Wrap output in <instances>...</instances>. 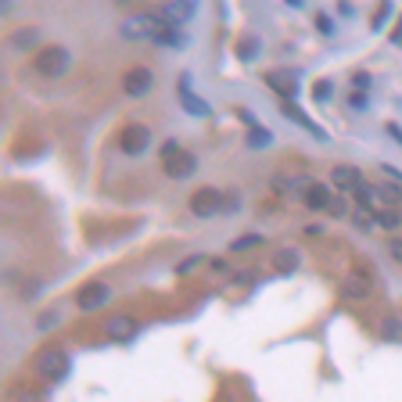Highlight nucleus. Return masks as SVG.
Masks as SVG:
<instances>
[{"mask_svg":"<svg viewBox=\"0 0 402 402\" xmlns=\"http://www.w3.org/2000/svg\"><path fill=\"white\" fill-rule=\"evenodd\" d=\"M36 72L40 76H47V79H58V76H65L69 69H72V54L65 51V47H58V44H51V47H44L36 54Z\"/></svg>","mask_w":402,"mask_h":402,"instance_id":"f257e3e1","label":"nucleus"},{"mask_svg":"<svg viewBox=\"0 0 402 402\" xmlns=\"http://www.w3.org/2000/svg\"><path fill=\"white\" fill-rule=\"evenodd\" d=\"M190 212L194 216H219V212H226V194L223 190H216V187H201V190H194L190 194Z\"/></svg>","mask_w":402,"mask_h":402,"instance_id":"f03ea898","label":"nucleus"},{"mask_svg":"<svg viewBox=\"0 0 402 402\" xmlns=\"http://www.w3.org/2000/svg\"><path fill=\"white\" fill-rule=\"evenodd\" d=\"M69 370V355L65 349H44L36 355V374L44 377V380H61Z\"/></svg>","mask_w":402,"mask_h":402,"instance_id":"7ed1b4c3","label":"nucleus"},{"mask_svg":"<svg viewBox=\"0 0 402 402\" xmlns=\"http://www.w3.org/2000/svg\"><path fill=\"white\" fill-rule=\"evenodd\" d=\"M162 162H165V173L169 176H173V180H183V176H190V173H194V155H190V151H180V147L173 144V140H169L165 144V151H162Z\"/></svg>","mask_w":402,"mask_h":402,"instance_id":"20e7f679","label":"nucleus"},{"mask_svg":"<svg viewBox=\"0 0 402 402\" xmlns=\"http://www.w3.org/2000/svg\"><path fill=\"white\" fill-rule=\"evenodd\" d=\"M147 144H151V133H147V126H140V122L122 126V133H119V147H122L126 155H144V151H147Z\"/></svg>","mask_w":402,"mask_h":402,"instance_id":"39448f33","label":"nucleus"},{"mask_svg":"<svg viewBox=\"0 0 402 402\" xmlns=\"http://www.w3.org/2000/svg\"><path fill=\"white\" fill-rule=\"evenodd\" d=\"M122 90H126V97H147L155 90V76H151V69H130L122 76Z\"/></svg>","mask_w":402,"mask_h":402,"instance_id":"423d86ee","label":"nucleus"},{"mask_svg":"<svg viewBox=\"0 0 402 402\" xmlns=\"http://www.w3.org/2000/svg\"><path fill=\"white\" fill-rule=\"evenodd\" d=\"M108 299H112V291L104 287V284H87V287L79 291V299H76V302H79L83 312H90V309H101Z\"/></svg>","mask_w":402,"mask_h":402,"instance_id":"0eeeda50","label":"nucleus"},{"mask_svg":"<svg viewBox=\"0 0 402 402\" xmlns=\"http://www.w3.org/2000/svg\"><path fill=\"white\" fill-rule=\"evenodd\" d=\"M302 198H305V208H312V212H324V208L330 212V201H334V198H330V190H327L324 183H309Z\"/></svg>","mask_w":402,"mask_h":402,"instance_id":"6e6552de","label":"nucleus"},{"mask_svg":"<svg viewBox=\"0 0 402 402\" xmlns=\"http://www.w3.org/2000/svg\"><path fill=\"white\" fill-rule=\"evenodd\" d=\"M330 180H334V187L352 190V194H355V187L363 183V176H359L355 165H334V169H330Z\"/></svg>","mask_w":402,"mask_h":402,"instance_id":"1a4fd4ad","label":"nucleus"},{"mask_svg":"<svg viewBox=\"0 0 402 402\" xmlns=\"http://www.w3.org/2000/svg\"><path fill=\"white\" fill-rule=\"evenodd\" d=\"M137 330V324L130 320V316H112L108 324H104V334L112 337V342H126V337H130Z\"/></svg>","mask_w":402,"mask_h":402,"instance_id":"9d476101","label":"nucleus"},{"mask_svg":"<svg viewBox=\"0 0 402 402\" xmlns=\"http://www.w3.org/2000/svg\"><path fill=\"white\" fill-rule=\"evenodd\" d=\"M119 33H122L126 40H147V36H151V33H147L144 15H137V18H126V22L119 26Z\"/></svg>","mask_w":402,"mask_h":402,"instance_id":"9b49d317","label":"nucleus"},{"mask_svg":"<svg viewBox=\"0 0 402 402\" xmlns=\"http://www.w3.org/2000/svg\"><path fill=\"white\" fill-rule=\"evenodd\" d=\"M266 83H269V87L277 90L280 97H291V94H294V79H291L287 72H266Z\"/></svg>","mask_w":402,"mask_h":402,"instance_id":"f8f14e48","label":"nucleus"},{"mask_svg":"<svg viewBox=\"0 0 402 402\" xmlns=\"http://www.w3.org/2000/svg\"><path fill=\"white\" fill-rule=\"evenodd\" d=\"M194 15V4H165L162 18H169V22H183V18Z\"/></svg>","mask_w":402,"mask_h":402,"instance_id":"ddd939ff","label":"nucleus"},{"mask_svg":"<svg viewBox=\"0 0 402 402\" xmlns=\"http://www.w3.org/2000/svg\"><path fill=\"white\" fill-rule=\"evenodd\" d=\"M36 36H40V29H18L15 36H11V47H18V51H26V47H33L36 44Z\"/></svg>","mask_w":402,"mask_h":402,"instance_id":"4468645a","label":"nucleus"},{"mask_svg":"<svg viewBox=\"0 0 402 402\" xmlns=\"http://www.w3.org/2000/svg\"><path fill=\"white\" fill-rule=\"evenodd\" d=\"M345 294H349V299H367V294H370V284H367L363 277H352V280L345 284Z\"/></svg>","mask_w":402,"mask_h":402,"instance_id":"2eb2a0df","label":"nucleus"},{"mask_svg":"<svg viewBox=\"0 0 402 402\" xmlns=\"http://www.w3.org/2000/svg\"><path fill=\"white\" fill-rule=\"evenodd\" d=\"M380 337H388V342H402V324L399 320H380Z\"/></svg>","mask_w":402,"mask_h":402,"instance_id":"dca6fc26","label":"nucleus"},{"mask_svg":"<svg viewBox=\"0 0 402 402\" xmlns=\"http://www.w3.org/2000/svg\"><path fill=\"white\" fill-rule=\"evenodd\" d=\"M374 223H377V226H385V230H395V226L402 223V216L392 212V208H385V212H377V216H374Z\"/></svg>","mask_w":402,"mask_h":402,"instance_id":"f3484780","label":"nucleus"},{"mask_svg":"<svg viewBox=\"0 0 402 402\" xmlns=\"http://www.w3.org/2000/svg\"><path fill=\"white\" fill-rule=\"evenodd\" d=\"M388 256L402 266V237H388Z\"/></svg>","mask_w":402,"mask_h":402,"instance_id":"a211bd4d","label":"nucleus"},{"mask_svg":"<svg viewBox=\"0 0 402 402\" xmlns=\"http://www.w3.org/2000/svg\"><path fill=\"white\" fill-rule=\"evenodd\" d=\"M294 262H299V256H294L291 248H287V251H280V256H277V266H280V269H291Z\"/></svg>","mask_w":402,"mask_h":402,"instance_id":"6ab92c4d","label":"nucleus"},{"mask_svg":"<svg viewBox=\"0 0 402 402\" xmlns=\"http://www.w3.org/2000/svg\"><path fill=\"white\" fill-rule=\"evenodd\" d=\"M256 244H259V234H248V237L234 241V244H230V248H234V251H244V248H256Z\"/></svg>","mask_w":402,"mask_h":402,"instance_id":"aec40b11","label":"nucleus"},{"mask_svg":"<svg viewBox=\"0 0 402 402\" xmlns=\"http://www.w3.org/2000/svg\"><path fill=\"white\" fill-rule=\"evenodd\" d=\"M180 97H183V104H187V108H190V112H208V108H205V104H201V101H194V97H190L187 90H183Z\"/></svg>","mask_w":402,"mask_h":402,"instance_id":"412c9836","label":"nucleus"},{"mask_svg":"<svg viewBox=\"0 0 402 402\" xmlns=\"http://www.w3.org/2000/svg\"><path fill=\"white\" fill-rule=\"evenodd\" d=\"M327 97H330V83L320 79V83H316V101H327Z\"/></svg>","mask_w":402,"mask_h":402,"instance_id":"4be33fe9","label":"nucleus"},{"mask_svg":"<svg viewBox=\"0 0 402 402\" xmlns=\"http://www.w3.org/2000/svg\"><path fill=\"white\" fill-rule=\"evenodd\" d=\"M330 216H345V201H342V198L330 201Z\"/></svg>","mask_w":402,"mask_h":402,"instance_id":"5701e85b","label":"nucleus"},{"mask_svg":"<svg viewBox=\"0 0 402 402\" xmlns=\"http://www.w3.org/2000/svg\"><path fill=\"white\" fill-rule=\"evenodd\" d=\"M237 205H241L237 194H226V212H237Z\"/></svg>","mask_w":402,"mask_h":402,"instance_id":"b1692460","label":"nucleus"},{"mask_svg":"<svg viewBox=\"0 0 402 402\" xmlns=\"http://www.w3.org/2000/svg\"><path fill=\"white\" fill-rule=\"evenodd\" d=\"M194 266H198V259H183V262H180L176 269H180V273H190V269H194Z\"/></svg>","mask_w":402,"mask_h":402,"instance_id":"393cba45","label":"nucleus"},{"mask_svg":"<svg viewBox=\"0 0 402 402\" xmlns=\"http://www.w3.org/2000/svg\"><path fill=\"white\" fill-rule=\"evenodd\" d=\"M251 144H269V133H251Z\"/></svg>","mask_w":402,"mask_h":402,"instance_id":"a878e982","label":"nucleus"},{"mask_svg":"<svg viewBox=\"0 0 402 402\" xmlns=\"http://www.w3.org/2000/svg\"><path fill=\"white\" fill-rule=\"evenodd\" d=\"M15 402H36V399H33L29 392H18V395H15Z\"/></svg>","mask_w":402,"mask_h":402,"instance_id":"bb28decb","label":"nucleus"}]
</instances>
